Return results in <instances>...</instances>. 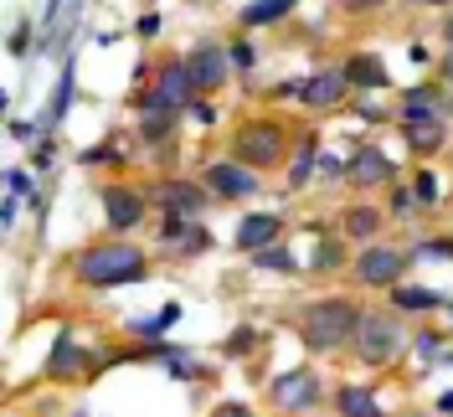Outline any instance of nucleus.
Masks as SVG:
<instances>
[{"label":"nucleus","mask_w":453,"mask_h":417,"mask_svg":"<svg viewBox=\"0 0 453 417\" xmlns=\"http://www.w3.org/2000/svg\"><path fill=\"white\" fill-rule=\"evenodd\" d=\"M67 98H73V62H62V83H57V98H52V124L67 113Z\"/></svg>","instance_id":"nucleus-27"},{"label":"nucleus","mask_w":453,"mask_h":417,"mask_svg":"<svg viewBox=\"0 0 453 417\" xmlns=\"http://www.w3.org/2000/svg\"><path fill=\"white\" fill-rule=\"evenodd\" d=\"M57 11H62V0H47V27L57 21Z\"/></svg>","instance_id":"nucleus-40"},{"label":"nucleus","mask_w":453,"mask_h":417,"mask_svg":"<svg viewBox=\"0 0 453 417\" xmlns=\"http://www.w3.org/2000/svg\"><path fill=\"white\" fill-rule=\"evenodd\" d=\"M443 42H449V52H453V21H449V31H443Z\"/></svg>","instance_id":"nucleus-42"},{"label":"nucleus","mask_w":453,"mask_h":417,"mask_svg":"<svg viewBox=\"0 0 453 417\" xmlns=\"http://www.w3.org/2000/svg\"><path fill=\"white\" fill-rule=\"evenodd\" d=\"M253 263H257V268H273V274H294V252L279 248V243L257 248V252H253Z\"/></svg>","instance_id":"nucleus-22"},{"label":"nucleus","mask_w":453,"mask_h":417,"mask_svg":"<svg viewBox=\"0 0 453 417\" xmlns=\"http://www.w3.org/2000/svg\"><path fill=\"white\" fill-rule=\"evenodd\" d=\"M396 345H402V330H396L387 314H361L356 340H350V351H356L361 361L366 366H387L396 356Z\"/></svg>","instance_id":"nucleus-4"},{"label":"nucleus","mask_w":453,"mask_h":417,"mask_svg":"<svg viewBox=\"0 0 453 417\" xmlns=\"http://www.w3.org/2000/svg\"><path fill=\"white\" fill-rule=\"evenodd\" d=\"M319 170H325V175H345V170H350V166H340L335 155H325V160H319Z\"/></svg>","instance_id":"nucleus-36"},{"label":"nucleus","mask_w":453,"mask_h":417,"mask_svg":"<svg viewBox=\"0 0 453 417\" xmlns=\"http://www.w3.org/2000/svg\"><path fill=\"white\" fill-rule=\"evenodd\" d=\"M211 417H253V413H248L242 402H222V407H217V413H211Z\"/></svg>","instance_id":"nucleus-34"},{"label":"nucleus","mask_w":453,"mask_h":417,"mask_svg":"<svg viewBox=\"0 0 453 417\" xmlns=\"http://www.w3.org/2000/svg\"><path fill=\"white\" fill-rule=\"evenodd\" d=\"M345 175H350V181H361V186H381V181H392V175H396V166L381 155V150H361V155L350 160Z\"/></svg>","instance_id":"nucleus-15"},{"label":"nucleus","mask_w":453,"mask_h":417,"mask_svg":"<svg viewBox=\"0 0 453 417\" xmlns=\"http://www.w3.org/2000/svg\"><path fill=\"white\" fill-rule=\"evenodd\" d=\"M376 227H381V217H376L371 206H356V212H345V232H350V237H371Z\"/></svg>","instance_id":"nucleus-24"},{"label":"nucleus","mask_w":453,"mask_h":417,"mask_svg":"<svg viewBox=\"0 0 453 417\" xmlns=\"http://www.w3.org/2000/svg\"><path fill=\"white\" fill-rule=\"evenodd\" d=\"M288 11H294V0H253V5H242V27H268Z\"/></svg>","instance_id":"nucleus-19"},{"label":"nucleus","mask_w":453,"mask_h":417,"mask_svg":"<svg viewBox=\"0 0 453 417\" xmlns=\"http://www.w3.org/2000/svg\"><path fill=\"white\" fill-rule=\"evenodd\" d=\"M443 83H453V52L443 57Z\"/></svg>","instance_id":"nucleus-41"},{"label":"nucleus","mask_w":453,"mask_h":417,"mask_svg":"<svg viewBox=\"0 0 453 417\" xmlns=\"http://www.w3.org/2000/svg\"><path fill=\"white\" fill-rule=\"evenodd\" d=\"M314 166H319V155H314V139H304L299 144V160H294V170H288V186H304L314 175Z\"/></svg>","instance_id":"nucleus-23"},{"label":"nucleus","mask_w":453,"mask_h":417,"mask_svg":"<svg viewBox=\"0 0 453 417\" xmlns=\"http://www.w3.org/2000/svg\"><path fill=\"white\" fill-rule=\"evenodd\" d=\"M104 217H109L113 232H129V227L144 222V196L129 191V186H109L104 191Z\"/></svg>","instance_id":"nucleus-10"},{"label":"nucleus","mask_w":453,"mask_h":417,"mask_svg":"<svg viewBox=\"0 0 453 417\" xmlns=\"http://www.w3.org/2000/svg\"><path fill=\"white\" fill-rule=\"evenodd\" d=\"M226 62H232V57H226L217 42H201L196 52L186 57V67H191V78H196V93H211V88L226 83Z\"/></svg>","instance_id":"nucleus-9"},{"label":"nucleus","mask_w":453,"mask_h":417,"mask_svg":"<svg viewBox=\"0 0 453 417\" xmlns=\"http://www.w3.org/2000/svg\"><path fill=\"white\" fill-rule=\"evenodd\" d=\"M412 191H418V201H433V196H438V181H433V175H418V186H412Z\"/></svg>","instance_id":"nucleus-31"},{"label":"nucleus","mask_w":453,"mask_h":417,"mask_svg":"<svg viewBox=\"0 0 453 417\" xmlns=\"http://www.w3.org/2000/svg\"><path fill=\"white\" fill-rule=\"evenodd\" d=\"M191 119H196L201 129H206V124H211V119H217V113H211V104H201V98H196V104H191Z\"/></svg>","instance_id":"nucleus-33"},{"label":"nucleus","mask_w":453,"mask_h":417,"mask_svg":"<svg viewBox=\"0 0 453 417\" xmlns=\"http://www.w3.org/2000/svg\"><path fill=\"white\" fill-rule=\"evenodd\" d=\"M449 320H453V305H449Z\"/></svg>","instance_id":"nucleus-44"},{"label":"nucleus","mask_w":453,"mask_h":417,"mask_svg":"<svg viewBox=\"0 0 453 417\" xmlns=\"http://www.w3.org/2000/svg\"><path fill=\"white\" fill-rule=\"evenodd\" d=\"M78 278L93 289H113V283H134L144 278V252L129 243H109V248H88L78 258Z\"/></svg>","instance_id":"nucleus-2"},{"label":"nucleus","mask_w":453,"mask_h":417,"mask_svg":"<svg viewBox=\"0 0 453 417\" xmlns=\"http://www.w3.org/2000/svg\"><path fill=\"white\" fill-rule=\"evenodd\" d=\"M340 258H345L340 243H335V237H325V243L314 248V268H340Z\"/></svg>","instance_id":"nucleus-28"},{"label":"nucleus","mask_w":453,"mask_h":417,"mask_svg":"<svg viewBox=\"0 0 453 417\" xmlns=\"http://www.w3.org/2000/svg\"><path fill=\"white\" fill-rule=\"evenodd\" d=\"M335 413L340 417H387L381 413V402H376L366 387H340L335 391Z\"/></svg>","instance_id":"nucleus-17"},{"label":"nucleus","mask_w":453,"mask_h":417,"mask_svg":"<svg viewBox=\"0 0 453 417\" xmlns=\"http://www.w3.org/2000/svg\"><path fill=\"white\" fill-rule=\"evenodd\" d=\"M237 160L242 166H279L283 160V124H273V119H253V124H242L237 129Z\"/></svg>","instance_id":"nucleus-3"},{"label":"nucleus","mask_w":453,"mask_h":417,"mask_svg":"<svg viewBox=\"0 0 453 417\" xmlns=\"http://www.w3.org/2000/svg\"><path fill=\"white\" fill-rule=\"evenodd\" d=\"M206 186L217 196H226V201H242V196L257 191V175L242 166H232V160H217V166H206Z\"/></svg>","instance_id":"nucleus-11"},{"label":"nucleus","mask_w":453,"mask_h":417,"mask_svg":"<svg viewBox=\"0 0 453 417\" xmlns=\"http://www.w3.org/2000/svg\"><path fill=\"white\" fill-rule=\"evenodd\" d=\"M253 340H257V335H248V330H242V335H232V340H226V351H248Z\"/></svg>","instance_id":"nucleus-35"},{"label":"nucleus","mask_w":453,"mask_h":417,"mask_svg":"<svg viewBox=\"0 0 453 417\" xmlns=\"http://www.w3.org/2000/svg\"><path fill=\"white\" fill-rule=\"evenodd\" d=\"M279 232H283V217H273V212H253V217H242L237 222V248H268V243H279Z\"/></svg>","instance_id":"nucleus-13"},{"label":"nucleus","mask_w":453,"mask_h":417,"mask_svg":"<svg viewBox=\"0 0 453 417\" xmlns=\"http://www.w3.org/2000/svg\"><path fill=\"white\" fill-rule=\"evenodd\" d=\"M438 413H453V391H443V397H438Z\"/></svg>","instance_id":"nucleus-39"},{"label":"nucleus","mask_w":453,"mask_h":417,"mask_svg":"<svg viewBox=\"0 0 453 417\" xmlns=\"http://www.w3.org/2000/svg\"><path fill=\"white\" fill-rule=\"evenodd\" d=\"M418 356H438V335H423L418 340Z\"/></svg>","instance_id":"nucleus-37"},{"label":"nucleus","mask_w":453,"mask_h":417,"mask_svg":"<svg viewBox=\"0 0 453 417\" xmlns=\"http://www.w3.org/2000/svg\"><path fill=\"white\" fill-rule=\"evenodd\" d=\"M170 129H175V113L170 109H144V119H140V135L155 144V139H165Z\"/></svg>","instance_id":"nucleus-21"},{"label":"nucleus","mask_w":453,"mask_h":417,"mask_svg":"<svg viewBox=\"0 0 453 417\" xmlns=\"http://www.w3.org/2000/svg\"><path fill=\"white\" fill-rule=\"evenodd\" d=\"M170 325H175V309H165V314H150V320H134L129 330H134V335H144V340H155V335H165Z\"/></svg>","instance_id":"nucleus-26"},{"label":"nucleus","mask_w":453,"mask_h":417,"mask_svg":"<svg viewBox=\"0 0 453 417\" xmlns=\"http://www.w3.org/2000/svg\"><path fill=\"white\" fill-rule=\"evenodd\" d=\"M345 88H350L345 73H319V78H304V83H299V98H304L310 109H335L340 98H345Z\"/></svg>","instance_id":"nucleus-14"},{"label":"nucleus","mask_w":453,"mask_h":417,"mask_svg":"<svg viewBox=\"0 0 453 417\" xmlns=\"http://www.w3.org/2000/svg\"><path fill=\"white\" fill-rule=\"evenodd\" d=\"M427 258H453V237H433V243H423Z\"/></svg>","instance_id":"nucleus-30"},{"label":"nucleus","mask_w":453,"mask_h":417,"mask_svg":"<svg viewBox=\"0 0 453 417\" xmlns=\"http://www.w3.org/2000/svg\"><path fill=\"white\" fill-rule=\"evenodd\" d=\"M356 325H361V309L345 305V299H319L299 314V335L310 351H340L356 340Z\"/></svg>","instance_id":"nucleus-1"},{"label":"nucleus","mask_w":453,"mask_h":417,"mask_svg":"<svg viewBox=\"0 0 453 417\" xmlns=\"http://www.w3.org/2000/svg\"><path fill=\"white\" fill-rule=\"evenodd\" d=\"M155 201L165 206L170 217H196L201 206H206V191H201V186H191V181H160Z\"/></svg>","instance_id":"nucleus-12"},{"label":"nucleus","mask_w":453,"mask_h":417,"mask_svg":"<svg viewBox=\"0 0 453 417\" xmlns=\"http://www.w3.org/2000/svg\"><path fill=\"white\" fill-rule=\"evenodd\" d=\"M402 109H443L449 113V98H443L438 88H412V93L402 98Z\"/></svg>","instance_id":"nucleus-25"},{"label":"nucleus","mask_w":453,"mask_h":417,"mask_svg":"<svg viewBox=\"0 0 453 417\" xmlns=\"http://www.w3.org/2000/svg\"><path fill=\"white\" fill-rule=\"evenodd\" d=\"M402 139H407V150H418V155H433L443 139H449V113L443 109H402Z\"/></svg>","instance_id":"nucleus-6"},{"label":"nucleus","mask_w":453,"mask_h":417,"mask_svg":"<svg viewBox=\"0 0 453 417\" xmlns=\"http://www.w3.org/2000/svg\"><path fill=\"white\" fill-rule=\"evenodd\" d=\"M340 5H350V11H371V5H381V0H340Z\"/></svg>","instance_id":"nucleus-38"},{"label":"nucleus","mask_w":453,"mask_h":417,"mask_svg":"<svg viewBox=\"0 0 453 417\" xmlns=\"http://www.w3.org/2000/svg\"><path fill=\"white\" fill-rule=\"evenodd\" d=\"M418 5H449V0H418Z\"/></svg>","instance_id":"nucleus-43"},{"label":"nucleus","mask_w":453,"mask_h":417,"mask_svg":"<svg viewBox=\"0 0 453 417\" xmlns=\"http://www.w3.org/2000/svg\"><path fill=\"white\" fill-rule=\"evenodd\" d=\"M78 340H73V330H57V345H52V361H47V371L52 376H73L78 371Z\"/></svg>","instance_id":"nucleus-18"},{"label":"nucleus","mask_w":453,"mask_h":417,"mask_svg":"<svg viewBox=\"0 0 453 417\" xmlns=\"http://www.w3.org/2000/svg\"><path fill=\"white\" fill-rule=\"evenodd\" d=\"M340 73L350 78V88H387V83H392V78H387V67H381V57H366V52L350 57Z\"/></svg>","instance_id":"nucleus-16"},{"label":"nucleus","mask_w":453,"mask_h":417,"mask_svg":"<svg viewBox=\"0 0 453 417\" xmlns=\"http://www.w3.org/2000/svg\"><path fill=\"white\" fill-rule=\"evenodd\" d=\"M196 104V78H191V67L186 62H170L160 67V83L144 93V109H191Z\"/></svg>","instance_id":"nucleus-5"},{"label":"nucleus","mask_w":453,"mask_h":417,"mask_svg":"<svg viewBox=\"0 0 453 417\" xmlns=\"http://www.w3.org/2000/svg\"><path fill=\"white\" fill-rule=\"evenodd\" d=\"M232 62H237V67H253V47H248V42H237V47H232Z\"/></svg>","instance_id":"nucleus-32"},{"label":"nucleus","mask_w":453,"mask_h":417,"mask_svg":"<svg viewBox=\"0 0 453 417\" xmlns=\"http://www.w3.org/2000/svg\"><path fill=\"white\" fill-rule=\"evenodd\" d=\"M412 206H418V191H396L392 196V217H412Z\"/></svg>","instance_id":"nucleus-29"},{"label":"nucleus","mask_w":453,"mask_h":417,"mask_svg":"<svg viewBox=\"0 0 453 417\" xmlns=\"http://www.w3.org/2000/svg\"><path fill=\"white\" fill-rule=\"evenodd\" d=\"M407 274V252L402 248H366L361 258H356V278L361 283H371V289H387V283H396V278Z\"/></svg>","instance_id":"nucleus-8"},{"label":"nucleus","mask_w":453,"mask_h":417,"mask_svg":"<svg viewBox=\"0 0 453 417\" xmlns=\"http://www.w3.org/2000/svg\"><path fill=\"white\" fill-rule=\"evenodd\" d=\"M392 305L396 309H438L443 294L438 289H423V283H407V289H392Z\"/></svg>","instance_id":"nucleus-20"},{"label":"nucleus","mask_w":453,"mask_h":417,"mask_svg":"<svg viewBox=\"0 0 453 417\" xmlns=\"http://www.w3.org/2000/svg\"><path fill=\"white\" fill-rule=\"evenodd\" d=\"M268 397L279 402L283 413H310L314 402H319V376H314L310 366H299V371H283L279 382L268 387Z\"/></svg>","instance_id":"nucleus-7"}]
</instances>
